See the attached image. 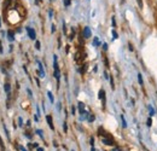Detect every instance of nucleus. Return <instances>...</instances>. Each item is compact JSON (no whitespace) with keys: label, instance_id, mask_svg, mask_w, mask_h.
Returning a JSON list of instances; mask_svg holds the SVG:
<instances>
[{"label":"nucleus","instance_id":"1","mask_svg":"<svg viewBox=\"0 0 157 151\" xmlns=\"http://www.w3.org/2000/svg\"><path fill=\"white\" fill-rule=\"evenodd\" d=\"M27 32H28V35H29V38L32 39V40H35L36 38V34H35V30L34 29H32V28H27Z\"/></svg>","mask_w":157,"mask_h":151},{"label":"nucleus","instance_id":"2","mask_svg":"<svg viewBox=\"0 0 157 151\" xmlns=\"http://www.w3.org/2000/svg\"><path fill=\"white\" fill-rule=\"evenodd\" d=\"M83 37L86 39L91 38V29L88 27H85V29H83Z\"/></svg>","mask_w":157,"mask_h":151},{"label":"nucleus","instance_id":"3","mask_svg":"<svg viewBox=\"0 0 157 151\" xmlns=\"http://www.w3.org/2000/svg\"><path fill=\"white\" fill-rule=\"evenodd\" d=\"M103 143H104V144H106V145H113V144H114V140H113V139H110V138L104 137V138H103Z\"/></svg>","mask_w":157,"mask_h":151},{"label":"nucleus","instance_id":"4","mask_svg":"<svg viewBox=\"0 0 157 151\" xmlns=\"http://www.w3.org/2000/svg\"><path fill=\"white\" fill-rule=\"evenodd\" d=\"M46 120H47V122H48V126L53 130V122H52V117L48 115V116H46Z\"/></svg>","mask_w":157,"mask_h":151},{"label":"nucleus","instance_id":"5","mask_svg":"<svg viewBox=\"0 0 157 151\" xmlns=\"http://www.w3.org/2000/svg\"><path fill=\"white\" fill-rule=\"evenodd\" d=\"M149 111H150V115H151V116L155 115V109H154L152 106H149Z\"/></svg>","mask_w":157,"mask_h":151},{"label":"nucleus","instance_id":"6","mask_svg":"<svg viewBox=\"0 0 157 151\" xmlns=\"http://www.w3.org/2000/svg\"><path fill=\"white\" fill-rule=\"evenodd\" d=\"M138 81L140 85H143V77H141V74H138Z\"/></svg>","mask_w":157,"mask_h":151},{"label":"nucleus","instance_id":"7","mask_svg":"<svg viewBox=\"0 0 157 151\" xmlns=\"http://www.w3.org/2000/svg\"><path fill=\"white\" fill-rule=\"evenodd\" d=\"M9 39L10 40H13V33H12V30H9Z\"/></svg>","mask_w":157,"mask_h":151},{"label":"nucleus","instance_id":"8","mask_svg":"<svg viewBox=\"0 0 157 151\" xmlns=\"http://www.w3.org/2000/svg\"><path fill=\"white\" fill-rule=\"evenodd\" d=\"M93 120H94V115L88 114V121H93Z\"/></svg>","mask_w":157,"mask_h":151},{"label":"nucleus","instance_id":"9","mask_svg":"<svg viewBox=\"0 0 157 151\" xmlns=\"http://www.w3.org/2000/svg\"><path fill=\"white\" fill-rule=\"evenodd\" d=\"M47 95H48V98H50V100L53 103V95H52V93H51V92H48Z\"/></svg>","mask_w":157,"mask_h":151},{"label":"nucleus","instance_id":"10","mask_svg":"<svg viewBox=\"0 0 157 151\" xmlns=\"http://www.w3.org/2000/svg\"><path fill=\"white\" fill-rule=\"evenodd\" d=\"M5 91H6V92H9V91H10V85H9V83H6V85H5Z\"/></svg>","mask_w":157,"mask_h":151},{"label":"nucleus","instance_id":"11","mask_svg":"<svg viewBox=\"0 0 157 151\" xmlns=\"http://www.w3.org/2000/svg\"><path fill=\"white\" fill-rule=\"evenodd\" d=\"M137 1H138V5H139V7L141 9V7H143V1H141V0H137Z\"/></svg>","mask_w":157,"mask_h":151},{"label":"nucleus","instance_id":"12","mask_svg":"<svg viewBox=\"0 0 157 151\" xmlns=\"http://www.w3.org/2000/svg\"><path fill=\"white\" fill-rule=\"evenodd\" d=\"M121 118H122V125H123V127H126L127 125H126V121H124V118H123V116H121Z\"/></svg>","mask_w":157,"mask_h":151},{"label":"nucleus","instance_id":"13","mask_svg":"<svg viewBox=\"0 0 157 151\" xmlns=\"http://www.w3.org/2000/svg\"><path fill=\"white\" fill-rule=\"evenodd\" d=\"M151 125H152V120H151V118H149V120H147V126L150 127Z\"/></svg>","mask_w":157,"mask_h":151},{"label":"nucleus","instance_id":"14","mask_svg":"<svg viewBox=\"0 0 157 151\" xmlns=\"http://www.w3.org/2000/svg\"><path fill=\"white\" fill-rule=\"evenodd\" d=\"M64 4H65V6H69V5H70V0H65Z\"/></svg>","mask_w":157,"mask_h":151},{"label":"nucleus","instance_id":"15","mask_svg":"<svg viewBox=\"0 0 157 151\" xmlns=\"http://www.w3.org/2000/svg\"><path fill=\"white\" fill-rule=\"evenodd\" d=\"M94 45H99V41L97 38H94Z\"/></svg>","mask_w":157,"mask_h":151},{"label":"nucleus","instance_id":"16","mask_svg":"<svg viewBox=\"0 0 157 151\" xmlns=\"http://www.w3.org/2000/svg\"><path fill=\"white\" fill-rule=\"evenodd\" d=\"M113 35H114V39H117V34H116V32H113Z\"/></svg>","mask_w":157,"mask_h":151},{"label":"nucleus","instance_id":"17","mask_svg":"<svg viewBox=\"0 0 157 151\" xmlns=\"http://www.w3.org/2000/svg\"><path fill=\"white\" fill-rule=\"evenodd\" d=\"M36 48H38V50H40V42H39V41H36Z\"/></svg>","mask_w":157,"mask_h":151},{"label":"nucleus","instance_id":"18","mask_svg":"<svg viewBox=\"0 0 157 151\" xmlns=\"http://www.w3.org/2000/svg\"><path fill=\"white\" fill-rule=\"evenodd\" d=\"M91 151H96V150H94V148H92V149H91Z\"/></svg>","mask_w":157,"mask_h":151},{"label":"nucleus","instance_id":"19","mask_svg":"<svg viewBox=\"0 0 157 151\" xmlns=\"http://www.w3.org/2000/svg\"><path fill=\"white\" fill-rule=\"evenodd\" d=\"M0 27H1V22H0Z\"/></svg>","mask_w":157,"mask_h":151}]
</instances>
